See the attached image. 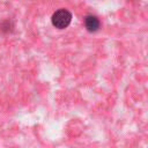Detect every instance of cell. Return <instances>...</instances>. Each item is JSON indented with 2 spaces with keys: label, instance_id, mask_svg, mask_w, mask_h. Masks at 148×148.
I'll return each instance as SVG.
<instances>
[{
  "label": "cell",
  "instance_id": "obj_2",
  "mask_svg": "<svg viewBox=\"0 0 148 148\" xmlns=\"http://www.w3.org/2000/svg\"><path fill=\"white\" fill-rule=\"evenodd\" d=\"M99 18L95 15H87L84 17V27L89 32H95L99 29Z\"/></svg>",
  "mask_w": 148,
  "mask_h": 148
},
{
  "label": "cell",
  "instance_id": "obj_1",
  "mask_svg": "<svg viewBox=\"0 0 148 148\" xmlns=\"http://www.w3.org/2000/svg\"><path fill=\"white\" fill-rule=\"evenodd\" d=\"M71 21H72V14L65 8H60L58 10H56L51 17V22H52L53 27H56L57 29L67 28L71 24Z\"/></svg>",
  "mask_w": 148,
  "mask_h": 148
},
{
  "label": "cell",
  "instance_id": "obj_3",
  "mask_svg": "<svg viewBox=\"0 0 148 148\" xmlns=\"http://www.w3.org/2000/svg\"><path fill=\"white\" fill-rule=\"evenodd\" d=\"M14 30V24L10 20H3L0 23V31L2 34H10Z\"/></svg>",
  "mask_w": 148,
  "mask_h": 148
}]
</instances>
